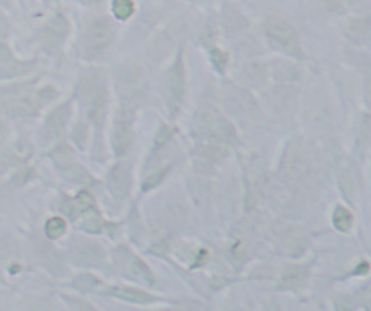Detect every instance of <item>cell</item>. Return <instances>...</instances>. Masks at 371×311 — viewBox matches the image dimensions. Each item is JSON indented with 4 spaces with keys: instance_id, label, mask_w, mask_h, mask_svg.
<instances>
[{
    "instance_id": "cell-1",
    "label": "cell",
    "mask_w": 371,
    "mask_h": 311,
    "mask_svg": "<svg viewBox=\"0 0 371 311\" xmlns=\"http://www.w3.org/2000/svg\"><path fill=\"white\" fill-rule=\"evenodd\" d=\"M80 98L88 109L89 118L97 125H102L107 114V89L102 73L92 71L83 76L80 84Z\"/></svg>"
},
{
    "instance_id": "cell-2",
    "label": "cell",
    "mask_w": 371,
    "mask_h": 311,
    "mask_svg": "<svg viewBox=\"0 0 371 311\" xmlns=\"http://www.w3.org/2000/svg\"><path fill=\"white\" fill-rule=\"evenodd\" d=\"M114 27L109 18L98 17L85 22L80 38V55L83 58H94L113 44Z\"/></svg>"
},
{
    "instance_id": "cell-3",
    "label": "cell",
    "mask_w": 371,
    "mask_h": 311,
    "mask_svg": "<svg viewBox=\"0 0 371 311\" xmlns=\"http://www.w3.org/2000/svg\"><path fill=\"white\" fill-rule=\"evenodd\" d=\"M265 31H267L268 40L275 49H279L293 58L302 57V48L297 40V33L288 20L281 17L268 18L265 24Z\"/></svg>"
},
{
    "instance_id": "cell-4",
    "label": "cell",
    "mask_w": 371,
    "mask_h": 311,
    "mask_svg": "<svg viewBox=\"0 0 371 311\" xmlns=\"http://www.w3.org/2000/svg\"><path fill=\"white\" fill-rule=\"evenodd\" d=\"M134 113H132V106L129 101L123 100L120 106L116 118H114V129H113V150L116 156H123L127 150L131 149L132 138H134Z\"/></svg>"
},
{
    "instance_id": "cell-5",
    "label": "cell",
    "mask_w": 371,
    "mask_h": 311,
    "mask_svg": "<svg viewBox=\"0 0 371 311\" xmlns=\"http://www.w3.org/2000/svg\"><path fill=\"white\" fill-rule=\"evenodd\" d=\"M306 175H308V159L302 152L301 145L292 141L284 150L283 161H281V178L284 183L299 185L304 181Z\"/></svg>"
},
{
    "instance_id": "cell-6",
    "label": "cell",
    "mask_w": 371,
    "mask_h": 311,
    "mask_svg": "<svg viewBox=\"0 0 371 311\" xmlns=\"http://www.w3.org/2000/svg\"><path fill=\"white\" fill-rule=\"evenodd\" d=\"M71 261L78 266H98L104 263L105 252L98 243L83 239V237H74L69 245Z\"/></svg>"
},
{
    "instance_id": "cell-7",
    "label": "cell",
    "mask_w": 371,
    "mask_h": 311,
    "mask_svg": "<svg viewBox=\"0 0 371 311\" xmlns=\"http://www.w3.org/2000/svg\"><path fill=\"white\" fill-rule=\"evenodd\" d=\"M185 96V69H183V58L178 57L174 66L171 67V73L167 76V98H169V107L172 114L179 110V106Z\"/></svg>"
},
{
    "instance_id": "cell-8",
    "label": "cell",
    "mask_w": 371,
    "mask_h": 311,
    "mask_svg": "<svg viewBox=\"0 0 371 311\" xmlns=\"http://www.w3.org/2000/svg\"><path fill=\"white\" fill-rule=\"evenodd\" d=\"M118 85L122 87L123 91V100L132 103V100H141L145 94V78L144 73L136 66L131 67H123L120 69L118 75Z\"/></svg>"
},
{
    "instance_id": "cell-9",
    "label": "cell",
    "mask_w": 371,
    "mask_h": 311,
    "mask_svg": "<svg viewBox=\"0 0 371 311\" xmlns=\"http://www.w3.org/2000/svg\"><path fill=\"white\" fill-rule=\"evenodd\" d=\"M118 264L123 270V273H127L129 277H134V279H140V281L154 282V277L147 268V264L141 263L140 259L132 255L129 250H125V248L118 250Z\"/></svg>"
},
{
    "instance_id": "cell-10",
    "label": "cell",
    "mask_w": 371,
    "mask_h": 311,
    "mask_svg": "<svg viewBox=\"0 0 371 311\" xmlns=\"http://www.w3.org/2000/svg\"><path fill=\"white\" fill-rule=\"evenodd\" d=\"M107 189L116 199H125L131 192V172L125 165H114L107 174Z\"/></svg>"
},
{
    "instance_id": "cell-11",
    "label": "cell",
    "mask_w": 371,
    "mask_h": 311,
    "mask_svg": "<svg viewBox=\"0 0 371 311\" xmlns=\"http://www.w3.org/2000/svg\"><path fill=\"white\" fill-rule=\"evenodd\" d=\"M55 96H57V91H52V89H44V91H40L38 94H35V96L18 98V100L13 103V110L17 114H20V116H35V114L40 110V107L49 103Z\"/></svg>"
},
{
    "instance_id": "cell-12",
    "label": "cell",
    "mask_w": 371,
    "mask_h": 311,
    "mask_svg": "<svg viewBox=\"0 0 371 311\" xmlns=\"http://www.w3.org/2000/svg\"><path fill=\"white\" fill-rule=\"evenodd\" d=\"M38 259L52 275H62L66 272V261L60 255L57 248H52L49 243H40L38 245Z\"/></svg>"
},
{
    "instance_id": "cell-13",
    "label": "cell",
    "mask_w": 371,
    "mask_h": 311,
    "mask_svg": "<svg viewBox=\"0 0 371 311\" xmlns=\"http://www.w3.org/2000/svg\"><path fill=\"white\" fill-rule=\"evenodd\" d=\"M67 35V22L64 17H55L51 22H48L44 29V42L49 49H58L62 42L66 40Z\"/></svg>"
},
{
    "instance_id": "cell-14",
    "label": "cell",
    "mask_w": 371,
    "mask_h": 311,
    "mask_svg": "<svg viewBox=\"0 0 371 311\" xmlns=\"http://www.w3.org/2000/svg\"><path fill=\"white\" fill-rule=\"evenodd\" d=\"M69 118H71V106L69 103H64V106L57 107V109L49 114L48 122H46V129H48V132L52 138L60 136L62 132L66 131Z\"/></svg>"
},
{
    "instance_id": "cell-15",
    "label": "cell",
    "mask_w": 371,
    "mask_h": 311,
    "mask_svg": "<svg viewBox=\"0 0 371 311\" xmlns=\"http://www.w3.org/2000/svg\"><path fill=\"white\" fill-rule=\"evenodd\" d=\"M0 69L4 71L6 75H22L31 69V64L17 62L11 55V49L6 44H0Z\"/></svg>"
},
{
    "instance_id": "cell-16",
    "label": "cell",
    "mask_w": 371,
    "mask_h": 311,
    "mask_svg": "<svg viewBox=\"0 0 371 311\" xmlns=\"http://www.w3.org/2000/svg\"><path fill=\"white\" fill-rule=\"evenodd\" d=\"M109 295L120 298V301H127V303H134V304H148V303H153L154 301L153 295L145 294V291H141V289L127 288V286L111 288Z\"/></svg>"
},
{
    "instance_id": "cell-17",
    "label": "cell",
    "mask_w": 371,
    "mask_h": 311,
    "mask_svg": "<svg viewBox=\"0 0 371 311\" xmlns=\"http://www.w3.org/2000/svg\"><path fill=\"white\" fill-rule=\"evenodd\" d=\"M306 277H308L306 266H288L284 268L281 282H283V286H286V288H299V286L304 284Z\"/></svg>"
},
{
    "instance_id": "cell-18",
    "label": "cell",
    "mask_w": 371,
    "mask_h": 311,
    "mask_svg": "<svg viewBox=\"0 0 371 311\" xmlns=\"http://www.w3.org/2000/svg\"><path fill=\"white\" fill-rule=\"evenodd\" d=\"M346 35L355 42H366L371 40V22L370 20H351L346 26Z\"/></svg>"
},
{
    "instance_id": "cell-19",
    "label": "cell",
    "mask_w": 371,
    "mask_h": 311,
    "mask_svg": "<svg viewBox=\"0 0 371 311\" xmlns=\"http://www.w3.org/2000/svg\"><path fill=\"white\" fill-rule=\"evenodd\" d=\"M94 206V201H92V198L89 196V194L82 192L78 194L76 198L71 199L69 203H67V214H71L73 217H78V215H82L83 212H88L89 208H92Z\"/></svg>"
},
{
    "instance_id": "cell-20",
    "label": "cell",
    "mask_w": 371,
    "mask_h": 311,
    "mask_svg": "<svg viewBox=\"0 0 371 311\" xmlns=\"http://www.w3.org/2000/svg\"><path fill=\"white\" fill-rule=\"evenodd\" d=\"M82 228L83 230H88V232H102L104 230V219H102V215L98 214L97 206H92V208H89L88 212H83L82 215Z\"/></svg>"
},
{
    "instance_id": "cell-21",
    "label": "cell",
    "mask_w": 371,
    "mask_h": 311,
    "mask_svg": "<svg viewBox=\"0 0 371 311\" xmlns=\"http://www.w3.org/2000/svg\"><path fill=\"white\" fill-rule=\"evenodd\" d=\"M274 76L279 82H293V80L301 78V73L297 71L295 66L286 64V62H277L274 67Z\"/></svg>"
},
{
    "instance_id": "cell-22",
    "label": "cell",
    "mask_w": 371,
    "mask_h": 311,
    "mask_svg": "<svg viewBox=\"0 0 371 311\" xmlns=\"http://www.w3.org/2000/svg\"><path fill=\"white\" fill-rule=\"evenodd\" d=\"M355 174L349 167H346L341 174V190L344 192L348 201H354L355 194H357V183H355Z\"/></svg>"
},
{
    "instance_id": "cell-23",
    "label": "cell",
    "mask_w": 371,
    "mask_h": 311,
    "mask_svg": "<svg viewBox=\"0 0 371 311\" xmlns=\"http://www.w3.org/2000/svg\"><path fill=\"white\" fill-rule=\"evenodd\" d=\"M333 224L339 232H348L349 228L354 226V215L349 210H346L344 206H337L333 212Z\"/></svg>"
},
{
    "instance_id": "cell-24",
    "label": "cell",
    "mask_w": 371,
    "mask_h": 311,
    "mask_svg": "<svg viewBox=\"0 0 371 311\" xmlns=\"http://www.w3.org/2000/svg\"><path fill=\"white\" fill-rule=\"evenodd\" d=\"M66 230L67 223L62 219V217H52V219H49L48 223H46V236H48L49 239H58V237L66 233Z\"/></svg>"
},
{
    "instance_id": "cell-25",
    "label": "cell",
    "mask_w": 371,
    "mask_h": 311,
    "mask_svg": "<svg viewBox=\"0 0 371 311\" xmlns=\"http://www.w3.org/2000/svg\"><path fill=\"white\" fill-rule=\"evenodd\" d=\"M113 13L120 20H127L134 13V0H113Z\"/></svg>"
},
{
    "instance_id": "cell-26",
    "label": "cell",
    "mask_w": 371,
    "mask_h": 311,
    "mask_svg": "<svg viewBox=\"0 0 371 311\" xmlns=\"http://www.w3.org/2000/svg\"><path fill=\"white\" fill-rule=\"evenodd\" d=\"M210 60H212V64H214L216 69H218L219 73H223V71H225V67H227V64H228V55L223 53V51H219V49H212V51H210Z\"/></svg>"
},
{
    "instance_id": "cell-27",
    "label": "cell",
    "mask_w": 371,
    "mask_h": 311,
    "mask_svg": "<svg viewBox=\"0 0 371 311\" xmlns=\"http://www.w3.org/2000/svg\"><path fill=\"white\" fill-rule=\"evenodd\" d=\"M370 118L363 116V118L358 120V145L364 147V143L370 141Z\"/></svg>"
},
{
    "instance_id": "cell-28",
    "label": "cell",
    "mask_w": 371,
    "mask_h": 311,
    "mask_svg": "<svg viewBox=\"0 0 371 311\" xmlns=\"http://www.w3.org/2000/svg\"><path fill=\"white\" fill-rule=\"evenodd\" d=\"M167 172H169V167L162 168V171L158 172V174H153V175H150V178H147V181H145V185H144V189L145 190L154 189V187H156V185H160V181H162L163 178H165Z\"/></svg>"
},
{
    "instance_id": "cell-29",
    "label": "cell",
    "mask_w": 371,
    "mask_h": 311,
    "mask_svg": "<svg viewBox=\"0 0 371 311\" xmlns=\"http://www.w3.org/2000/svg\"><path fill=\"white\" fill-rule=\"evenodd\" d=\"M201 36H203V42H205L206 45H210L216 40V27L206 26L205 29H203V33H201Z\"/></svg>"
},
{
    "instance_id": "cell-30",
    "label": "cell",
    "mask_w": 371,
    "mask_h": 311,
    "mask_svg": "<svg viewBox=\"0 0 371 311\" xmlns=\"http://www.w3.org/2000/svg\"><path fill=\"white\" fill-rule=\"evenodd\" d=\"M8 29H9L8 18H6L4 15L0 13V38H4V36L8 35Z\"/></svg>"
},
{
    "instance_id": "cell-31",
    "label": "cell",
    "mask_w": 371,
    "mask_h": 311,
    "mask_svg": "<svg viewBox=\"0 0 371 311\" xmlns=\"http://www.w3.org/2000/svg\"><path fill=\"white\" fill-rule=\"evenodd\" d=\"M2 131H4V125H2V120H0V134H2Z\"/></svg>"
},
{
    "instance_id": "cell-32",
    "label": "cell",
    "mask_w": 371,
    "mask_h": 311,
    "mask_svg": "<svg viewBox=\"0 0 371 311\" xmlns=\"http://www.w3.org/2000/svg\"><path fill=\"white\" fill-rule=\"evenodd\" d=\"M2 2H6V0H2Z\"/></svg>"
}]
</instances>
